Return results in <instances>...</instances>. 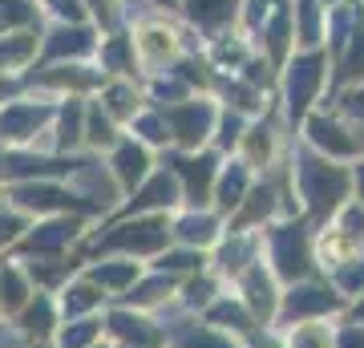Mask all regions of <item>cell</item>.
I'll return each mask as SVG.
<instances>
[{
	"label": "cell",
	"mask_w": 364,
	"mask_h": 348,
	"mask_svg": "<svg viewBox=\"0 0 364 348\" xmlns=\"http://www.w3.org/2000/svg\"><path fill=\"white\" fill-rule=\"evenodd\" d=\"M85 134H90L93 146H114L117 134L109 126V117L102 114V105H85Z\"/></svg>",
	"instance_id": "18"
},
{
	"label": "cell",
	"mask_w": 364,
	"mask_h": 348,
	"mask_svg": "<svg viewBox=\"0 0 364 348\" xmlns=\"http://www.w3.org/2000/svg\"><path fill=\"white\" fill-rule=\"evenodd\" d=\"M45 9L57 25H93L85 0H45Z\"/></svg>",
	"instance_id": "17"
},
{
	"label": "cell",
	"mask_w": 364,
	"mask_h": 348,
	"mask_svg": "<svg viewBox=\"0 0 364 348\" xmlns=\"http://www.w3.org/2000/svg\"><path fill=\"white\" fill-rule=\"evenodd\" d=\"M49 114H53L49 105H33V102L4 105V110H0V134H4V138H28Z\"/></svg>",
	"instance_id": "8"
},
{
	"label": "cell",
	"mask_w": 364,
	"mask_h": 348,
	"mask_svg": "<svg viewBox=\"0 0 364 348\" xmlns=\"http://www.w3.org/2000/svg\"><path fill=\"white\" fill-rule=\"evenodd\" d=\"M146 150L142 146H134V142H122V150H117L114 158V170H117V179H122V186H134V182L146 174Z\"/></svg>",
	"instance_id": "14"
},
{
	"label": "cell",
	"mask_w": 364,
	"mask_h": 348,
	"mask_svg": "<svg viewBox=\"0 0 364 348\" xmlns=\"http://www.w3.org/2000/svg\"><path fill=\"white\" fill-rule=\"evenodd\" d=\"M247 57H251L247 41L235 37L231 28L219 33V37H210V65H215V69H243Z\"/></svg>",
	"instance_id": "12"
},
{
	"label": "cell",
	"mask_w": 364,
	"mask_h": 348,
	"mask_svg": "<svg viewBox=\"0 0 364 348\" xmlns=\"http://www.w3.org/2000/svg\"><path fill=\"white\" fill-rule=\"evenodd\" d=\"M158 13H178V0H150Z\"/></svg>",
	"instance_id": "20"
},
{
	"label": "cell",
	"mask_w": 364,
	"mask_h": 348,
	"mask_svg": "<svg viewBox=\"0 0 364 348\" xmlns=\"http://www.w3.org/2000/svg\"><path fill=\"white\" fill-rule=\"evenodd\" d=\"M287 105H291V122L304 117V110L312 105L316 90L328 73V53L324 49H308V53H291L287 57Z\"/></svg>",
	"instance_id": "1"
},
{
	"label": "cell",
	"mask_w": 364,
	"mask_h": 348,
	"mask_svg": "<svg viewBox=\"0 0 364 348\" xmlns=\"http://www.w3.org/2000/svg\"><path fill=\"white\" fill-rule=\"evenodd\" d=\"M85 9H90L93 25H102L105 33H117V21L126 16V0H85Z\"/></svg>",
	"instance_id": "16"
},
{
	"label": "cell",
	"mask_w": 364,
	"mask_h": 348,
	"mask_svg": "<svg viewBox=\"0 0 364 348\" xmlns=\"http://www.w3.org/2000/svg\"><path fill=\"white\" fill-rule=\"evenodd\" d=\"M97 61H102V69H109V73H134V69H138L134 37H126V33H109V37L97 45Z\"/></svg>",
	"instance_id": "9"
},
{
	"label": "cell",
	"mask_w": 364,
	"mask_h": 348,
	"mask_svg": "<svg viewBox=\"0 0 364 348\" xmlns=\"http://www.w3.org/2000/svg\"><path fill=\"white\" fill-rule=\"evenodd\" d=\"M259 45L272 65H284L291 57V49H296V37H291V0H275L272 16L259 28Z\"/></svg>",
	"instance_id": "6"
},
{
	"label": "cell",
	"mask_w": 364,
	"mask_h": 348,
	"mask_svg": "<svg viewBox=\"0 0 364 348\" xmlns=\"http://www.w3.org/2000/svg\"><path fill=\"white\" fill-rule=\"evenodd\" d=\"M41 0H0V37L4 33H37Z\"/></svg>",
	"instance_id": "10"
},
{
	"label": "cell",
	"mask_w": 364,
	"mask_h": 348,
	"mask_svg": "<svg viewBox=\"0 0 364 348\" xmlns=\"http://www.w3.org/2000/svg\"><path fill=\"white\" fill-rule=\"evenodd\" d=\"M134 53L138 61L150 65V69H162V65H174L178 61V33L166 25V21H142L134 28Z\"/></svg>",
	"instance_id": "3"
},
{
	"label": "cell",
	"mask_w": 364,
	"mask_h": 348,
	"mask_svg": "<svg viewBox=\"0 0 364 348\" xmlns=\"http://www.w3.org/2000/svg\"><path fill=\"white\" fill-rule=\"evenodd\" d=\"M308 134H312L316 146H324V150H332V154H352V150H356V142L348 138V130L336 126V122L324 117V114H316L312 122H308Z\"/></svg>",
	"instance_id": "13"
},
{
	"label": "cell",
	"mask_w": 364,
	"mask_h": 348,
	"mask_svg": "<svg viewBox=\"0 0 364 348\" xmlns=\"http://www.w3.org/2000/svg\"><path fill=\"white\" fill-rule=\"evenodd\" d=\"M336 81H364V0L352 4V28H348L344 49H340Z\"/></svg>",
	"instance_id": "7"
},
{
	"label": "cell",
	"mask_w": 364,
	"mask_h": 348,
	"mask_svg": "<svg viewBox=\"0 0 364 348\" xmlns=\"http://www.w3.org/2000/svg\"><path fill=\"white\" fill-rule=\"evenodd\" d=\"M239 4L243 0H178V13L207 37H219L239 21Z\"/></svg>",
	"instance_id": "4"
},
{
	"label": "cell",
	"mask_w": 364,
	"mask_h": 348,
	"mask_svg": "<svg viewBox=\"0 0 364 348\" xmlns=\"http://www.w3.org/2000/svg\"><path fill=\"white\" fill-rule=\"evenodd\" d=\"M102 102H105V110H109L114 117H134V114H138V93H134L126 81H114V85H105Z\"/></svg>",
	"instance_id": "15"
},
{
	"label": "cell",
	"mask_w": 364,
	"mask_h": 348,
	"mask_svg": "<svg viewBox=\"0 0 364 348\" xmlns=\"http://www.w3.org/2000/svg\"><path fill=\"white\" fill-rule=\"evenodd\" d=\"M37 33H4L0 37V69H25L37 57Z\"/></svg>",
	"instance_id": "11"
},
{
	"label": "cell",
	"mask_w": 364,
	"mask_h": 348,
	"mask_svg": "<svg viewBox=\"0 0 364 348\" xmlns=\"http://www.w3.org/2000/svg\"><path fill=\"white\" fill-rule=\"evenodd\" d=\"M239 130H243V122H239V117H235V114H223V130H219V142H223V146L239 142V138H243V134H239Z\"/></svg>",
	"instance_id": "19"
},
{
	"label": "cell",
	"mask_w": 364,
	"mask_h": 348,
	"mask_svg": "<svg viewBox=\"0 0 364 348\" xmlns=\"http://www.w3.org/2000/svg\"><path fill=\"white\" fill-rule=\"evenodd\" d=\"M320 4H324V9H336V4H344V0H320Z\"/></svg>",
	"instance_id": "21"
},
{
	"label": "cell",
	"mask_w": 364,
	"mask_h": 348,
	"mask_svg": "<svg viewBox=\"0 0 364 348\" xmlns=\"http://www.w3.org/2000/svg\"><path fill=\"white\" fill-rule=\"evenodd\" d=\"M97 45H102V37H97V25H53L49 33H41V61H85V57H93L97 53Z\"/></svg>",
	"instance_id": "2"
},
{
	"label": "cell",
	"mask_w": 364,
	"mask_h": 348,
	"mask_svg": "<svg viewBox=\"0 0 364 348\" xmlns=\"http://www.w3.org/2000/svg\"><path fill=\"white\" fill-rule=\"evenodd\" d=\"M162 122L178 134L182 146H198L210 134L215 105H210V102H178V105H170L166 114H162Z\"/></svg>",
	"instance_id": "5"
}]
</instances>
